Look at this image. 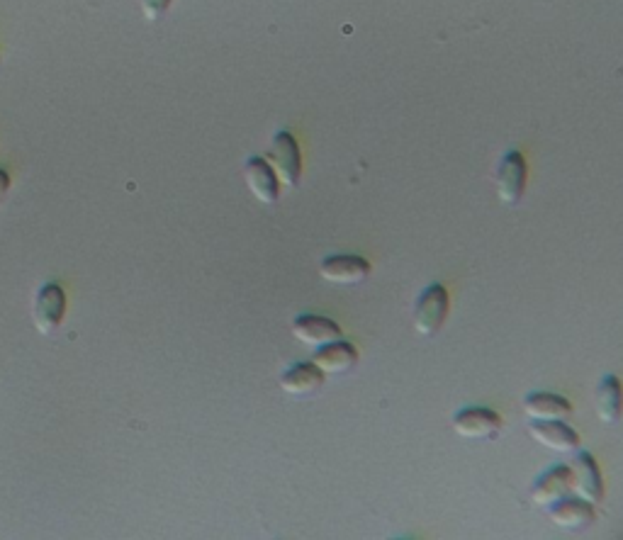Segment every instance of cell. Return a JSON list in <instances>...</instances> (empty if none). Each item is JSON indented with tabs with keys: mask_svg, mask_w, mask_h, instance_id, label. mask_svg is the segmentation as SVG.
I'll return each mask as SVG.
<instances>
[{
	"mask_svg": "<svg viewBox=\"0 0 623 540\" xmlns=\"http://www.w3.org/2000/svg\"><path fill=\"white\" fill-rule=\"evenodd\" d=\"M448 290L443 285H429L414 307V329L422 336H436L448 317Z\"/></svg>",
	"mask_w": 623,
	"mask_h": 540,
	"instance_id": "obj_1",
	"label": "cell"
},
{
	"mask_svg": "<svg viewBox=\"0 0 623 540\" xmlns=\"http://www.w3.org/2000/svg\"><path fill=\"white\" fill-rule=\"evenodd\" d=\"M64 314H66L64 288L56 283L44 285V288L37 292L35 305H32V319H35L39 334L52 336L61 326V322H64Z\"/></svg>",
	"mask_w": 623,
	"mask_h": 540,
	"instance_id": "obj_2",
	"label": "cell"
},
{
	"mask_svg": "<svg viewBox=\"0 0 623 540\" xmlns=\"http://www.w3.org/2000/svg\"><path fill=\"white\" fill-rule=\"evenodd\" d=\"M271 161L275 168V176L283 180L285 185L295 188L300 183L302 173V159H300V146H297L295 137L288 132L275 134L271 144Z\"/></svg>",
	"mask_w": 623,
	"mask_h": 540,
	"instance_id": "obj_3",
	"label": "cell"
},
{
	"mask_svg": "<svg viewBox=\"0 0 623 540\" xmlns=\"http://www.w3.org/2000/svg\"><path fill=\"white\" fill-rule=\"evenodd\" d=\"M526 188V159L519 151H509L497 168V195L504 205H516Z\"/></svg>",
	"mask_w": 623,
	"mask_h": 540,
	"instance_id": "obj_4",
	"label": "cell"
},
{
	"mask_svg": "<svg viewBox=\"0 0 623 540\" xmlns=\"http://www.w3.org/2000/svg\"><path fill=\"white\" fill-rule=\"evenodd\" d=\"M453 431L463 438H497L502 431V416L492 409H463L453 416Z\"/></svg>",
	"mask_w": 623,
	"mask_h": 540,
	"instance_id": "obj_5",
	"label": "cell"
},
{
	"mask_svg": "<svg viewBox=\"0 0 623 540\" xmlns=\"http://www.w3.org/2000/svg\"><path fill=\"white\" fill-rule=\"evenodd\" d=\"M319 275L334 285H358L370 275V263L361 256H329L319 266Z\"/></svg>",
	"mask_w": 623,
	"mask_h": 540,
	"instance_id": "obj_6",
	"label": "cell"
},
{
	"mask_svg": "<svg viewBox=\"0 0 623 540\" xmlns=\"http://www.w3.org/2000/svg\"><path fill=\"white\" fill-rule=\"evenodd\" d=\"M529 433L541 443V446L558 450V453H572V450L580 448V436H577V431L570 429V426L563 424L560 419L533 421L529 426Z\"/></svg>",
	"mask_w": 623,
	"mask_h": 540,
	"instance_id": "obj_7",
	"label": "cell"
},
{
	"mask_svg": "<svg viewBox=\"0 0 623 540\" xmlns=\"http://www.w3.org/2000/svg\"><path fill=\"white\" fill-rule=\"evenodd\" d=\"M572 489L587 499L589 504H599L604 499V482L599 465L589 453H580L575 458V470H572Z\"/></svg>",
	"mask_w": 623,
	"mask_h": 540,
	"instance_id": "obj_8",
	"label": "cell"
},
{
	"mask_svg": "<svg viewBox=\"0 0 623 540\" xmlns=\"http://www.w3.org/2000/svg\"><path fill=\"white\" fill-rule=\"evenodd\" d=\"M244 178L256 200L266 202V205H273V202L278 200V176H275L266 159L254 156V159L246 161Z\"/></svg>",
	"mask_w": 623,
	"mask_h": 540,
	"instance_id": "obj_9",
	"label": "cell"
},
{
	"mask_svg": "<svg viewBox=\"0 0 623 540\" xmlns=\"http://www.w3.org/2000/svg\"><path fill=\"white\" fill-rule=\"evenodd\" d=\"M324 373L314 363H297L290 370H285L280 378V387L290 397H307L322 390Z\"/></svg>",
	"mask_w": 623,
	"mask_h": 540,
	"instance_id": "obj_10",
	"label": "cell"
},
{
	"mask_svg": "<svg viewBox=\"0 0 623 540\" xmlns=\"http://www.w3.org/2000/svg\"><path fill=\"white\" fill-rule=\"evenodd\" d=\"M550 519L558 523L560 528H587L592 526L597 514H594V504H589L587 499H558L555 504L548 506Z\"/></svg>",
	"mask_w": 623,
	"mask_h": 540,
	"instance_id": "obj_11",
	"label": "cell"
},
{
	"mask_svg": "<svg viewBox=\"0 0 623 540\" xmlns=\"http://www.w3.org/2000/svg\"><path fill=\"white\" fill-rule=\"evenodd\" d=\"M312 363L317 365L322 373H346V370H351L353 365L358 363V351L351 346V343L336 339V341L324 343V346H319V351L314 353Z\"/></svg>",
	"mask_w": 623,
	"mask_h": 540,
	"instance_id": "obj_12",
	"label": "cell"
},
{
	"mask_svg": "<svg viewBox=\"0 0 623 540\" xmlns=\"http://www.w3.org/2000/svg\"><path fill=\"white\" fill-rule=\"evenodd\" d=\"M293 334L297 341L307 343V346H324V343L341 339L339 324H334L327 317H314V314L295 319Z\"/></svg>",
	"mask_w": 623,
	"mask_h": 540,
	"instance_id": "obj_13",
	"label": "cell"
},
{
	"mask_svg": "<svg viewBox=\"0 0 623 540\" xmlns=\"http://www.w3.org/2000/svg\"><path fill=\"white\" fill-rule=\"evenodd\" d=\"M568 492H572V470L553 468L533 485L531 499L538 506H550L558 502V499L568 497Z\"/></svg>",
	"mask_w": 623,
	"mask_h": 540,
	"instance_id": "obj_14",
	"label": "cell"
},
{
	"mask_svg": "<svg viewBox=\"0 0 623 540\" xmlns=\"http://www.w3.org/2000/svg\"><path fill=\"white\" fill-rule=\"evenodd\" d=\"M524 409L533 419H568L572 414V404L568 399L550 395V392H536V395L526 397Z\"/></svg>",
	"mask_w": 623,
	"mask_h": 540,
	"instance_id": "obj_15",
	"label": "cell"
},
{
	"mask_svg": "<svg viewBox=\"0 0 623 540\" xmlns=\"http://www.w3.org/2000/svg\"><path fill=\"white\" fill-rule=\"evenodd\" d=\"M594 404H597V416L604 421V424H616L621 414V385L614 375L602 380L599 385L597 397H594Z\"/></svg>",
	"mask_w": 623,
	"mask_h": 540,
	"instance_id": "obj_16",
	"label": "cell"
},
{
	"mask_svg": "<svg viewBox=\"0 0 623 540\" xmlns=\"http://www.w3.org/2000/svg\"><path fill=\"white\" fill-rule=\"evenodd\" d=\"M168 5H171V0H142V10H144V18L147 20H159L161 15L166 13Z\"/></svg>",
	"mask_w": 623,
	"mask_h": 540,
	"instance_id": "obj_17",
	"label": "cell"
},
{
	"mask_svg": "<svg viewBox=\"0 0 623 540\" xmlns=\"http://www.w3.org/2000/svg\"><path fill=\"white\" fill-rule=\"evenodd\" d=\"M8 190H10V176L5 171H0V198H5Z\"/></svg>",
	"mask_w": 623,
	"mask_h": 540,
	"instance_id": "obj_18",
	"label": "cell"
}]
</instances>
